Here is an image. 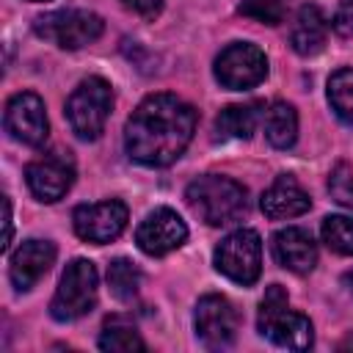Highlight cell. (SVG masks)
<instances>
[{
  "instance_id": "cell-1",
  "label": "cell",
  "mask_w": 353,
  "mask_h": 353,
  "mask_svg": "<svg viewBox=\"0 0 353 353\" xmlns=\"http://www.w3.org/2000/svg\"><path fill=\"white\" fill-rule=\"evenodd\" d=\"M196 110L174 97V94H152L146 97L124 127V149L130 160L163 168L171 165L190 143L196 132Z\"/></svg>"
},
{
  "instance_id": "cell-2",
  "label": "cell",
  "mask_w": 353,
  "mask_h": 353,
  "mask_svg": "<svg viewBox=\"0 0 353 353\" xmlns=\"http://www.w3.org/2000/svg\"><path fill=\"white\" fill-rule=\"evenodd\" d=\"M185 199H188L190 210L210 226L234 223L248 212V190L223 174L196 176L188 185Z\"/></svg>"
},
{
  "instance_id": "cell-3",
  "label": "cell",
  "mask_w": 353,
  "mask_h": 353,
  "mask_svg": "<svg viewBox=\"0 0 353 353\" xmlns=\"http://www.w3.org/2000/svg\"><path fill=\"white\" fill-rule=\"evenodd\" d=\"M256 325H259V334L270 336L279 347H287V350H306L312 347V339H314L309 317H303L301 312H290V298L279 284L268 287L259 303Z\"/></svg>"
},
{
  "instance_id": "cell-4",
  "label": "cell",
  "mask_w": 353,
  "mask_h": 353,
  "mask_svg": "<svg viewBox=\"0 0 353 353\" xmlns=\"http://www.w3.org/2000/svg\"><path fill=\"white\" fill-rule=\"evenodd\" d=\"M113 108L110 83L102 77H85L66 99V121L83 141H97Z\"/></svg>"
},
{
  "instance_id": "cell-5",
  "label": "cell",
  "mask_w": 353,
  "mask_h": 353,
  "mask_svg": "<svg viewBox=\"0 0 353 353\" xmlns=\"http://www.w3.org/2000/svg\"><path fill=\"white\" fill-rule=\"evenodd\" d=\"M33 30L36 36H41L44 41L61 50H80L102 36L105 22L99 14L85 8H61V11H47L36 17Z\"/></svg>"
},
{
  "instance_id": "cell-6",
  "label": "cell",
  "mask_w": 353,
  "mask_h": 353,
  "mask_svg": "<svg viewBox=\"0 0 353 353\" xmlns=\"http://www.w3.org/2000/svg\"><path fill=\"white\" fill-rule=\"evenodd\" d=\"M97 281L99 276L91 259H72L50 301V314L61 323L88 314L97 306Z\"/></svg>"
},
{
  "instance_id": "cell-7",
  "label": "cell",
  "mask_w": 353,
  "mask_h": 353,
  "mask_svg": "<svg viewBox=\"0 0 353 353\" xmlns=\"http://www.w3.org/2000/svg\"><path fill=\"white\" fill-rule=\"evenodd\" d=\"M215 268L229 281L251 287L262 273V240L254 229L226 234L215 248Z\"/></svg>"
},
{
  "instance_id": "cell-8",
  "label": "cell",
  "mask_w": 353,
  "mask_h": 353,
  "mask_svg": "<svg viewBox=\"0 0 353 353\" xmlns=\"http://www.w3.org/2000/svg\"><path fill=\"white\" fill-rule=\"evenodd\" d=\"M268 58L251 41H234L215 58V80L229 91H245L265 80Z\"/></svg>"
},
{
  "instance_id": "cell-9",
  "label": "cell",
  "mask_w": 353,
  "mask_h": 353,
  "mask_svg": "<svg viewBox=\"0 0 353 353\" xmlns=\"http://www.w3.org/2000/svg\"><path fill=\"white\" fill-rule=\"evenodd\" d=\"M127 218H130L127 204L119 199H105L97 204H80L72 212V223H74L77 237L85 243H97V245L116 240L124 232Z\"/></svg>"
},
{
  "instance_id": "cell-10",
  "label": "cell",
  "mask_w": 353,
  "mask_h": 353,
  "mask_svg": "<svg viewBox=\"0 0 353 353\" xmlns=\"http://www.w3.org/2000/svg\"><path fill=\"white\" fill-rule=\"evenodd\" d=\"M193 323H196V336L201 339V345H207L212 350L229 347L240 328V317H237V309L232 306V301L223 295H215V292L204 295L196 303Z\"/></svg>"
},
{
  "instance_id": "cell-11",
  "label": "cell",
  "mask_w": 353,
  "mask_h": 353,
  "mask_svg": "<svg viewBox=\"0 0 353 353\" xmlns=\"http://www.w3.org/2000/svg\"><path fill=\"white\" fill-rule=\"evenodd\" d=\"M25 182L39 201L52 204L69 193V188L74 182V160L69 157V152L41 154L33 163H28Z\"/></svg>"
},
{
  "instance_id": "cell-12",
  "label": "cell",
  "mask_w": 353,
  "mask_h": 353,
  "mask_svg": "<svg viewBox=\"0 0 353 353\" xmlns=\"http://www.w3.org/2000/svg\"><path fill=\"white\" fill-rule=\"evenodd\" d=\"M6 130L14 141L25 143V146H41L47 141L50 124H47V113H44V102L39 94L33 91H19L6 102Z\"/></svg>"
},
{
  "instance_id": "cell-13",
  "label": "cell",
  "mask_w": 353,
  "mask_h": 353,
  "mask_svg": "<svg viewBox=\"0 0 353 353\" xmlns=\"http://www.w3.org/2000/svg\"><path fill=\"white\" fill-rule=\"evenodd\" d=\"M185 240H188V226H185V221H182L174 210H168V207H160V210L149 212V215L141 221L138 232H135L138 248H141L143 254H149V256H165V254L176 251Z\"/></svg>"
},
{
  "instance_id": "cell-14",
  "label": "cell",
  "mask_w": 353,
  "mask_h": 353,
  "mask_svg": "<svg viewBox=\"0 0 353 353\" xmlns=\"http://www.w3.org/2000/svg\"><path fill=\"white\" fill-rule=\"evenodd\" d=\"M55 262V245L50 240H25L14 254H11V262H8V276H11V284L19 290V292H28L39 284V279L52 268Z\"/></svg>"
},
{
  "instance_id": "cell-15",
  "label": "cell",
  "mask_w": 353,
  "mask_h": 353,
  "mask_svg": "<svg viewBox=\"0 0 353 353\" xmlns=\"http://www.w3.org/2000/svg\"><path fill=\"white\" fill-rule=\"evenodd\" d=\"M273 256L284 270L292 273H309L317 265V245L312 240V234L306 229L298 226H287L281 232L273 234Z\"/></svg>"
},
{
  "instance_id": "cell-16",
  "label": "cell",
  "mask_w": 353,
  "mask_h": 353,
  "mask_svg": "<svg viewBox=\"0 0 353 353\" xmlns=\"http://www.w3.org/2000/svg\"><path fill=\"white\" fill-rule=\"evenodd\" d=\"M262 212L270 221H287V218H298L312 207L309 193L298 185L295 176L281 174L276 176V182L262 193Z\"/></svg>"
},
{
  "instance_id": "cell-17",
  "label": "cell",
  "mask_w": 353,
  "mask_h": 353,
  "mask_svg": "<svg viewBox=\"0 0 353 353\" xmlns=\"http://www.w3.org/2000/svg\"><path fill=\"white\" fill-rule=\"evenodd\" d=\"M328 39V19L317 6H301L295 14L292 30H290V44L298 55H317L325 47Z\"/></svg>"
},
{
  "instance_id": "cell-18",
  "label": "cell",
  "mask_w": 353,
  "mask_h": 353,
  "mask_svg": "<svg viewBox=\"0 0 353 353\" xmlns=\"http://www.w3.org/2000/svg\"><path fill=\"white\" fill-rule=\"evenodd\" d=\"M265 116V105L262 102H245V105H229L218 113L215 119V130L221 138L229 141H245L254 135L259 119Z\"/></svg>"
},
{
  "instance_id": "cell-19",
  "label": "cell",
  "mask_w": 353,
  "mask_h": 353,
  "mask_svg": "<svg viewBox=\"0 0 353 353\" xmlns=\"http://www.w3.org/2000/svg\"><path fill=\"white\" fill-rule=\"evenodd\" d=\"M262 124H265L268 143L276 149H290L298 138V113L290 102H273L265 110Z\"/></svg>"
},
{
  "instance_id": "cell-20",
  "label": "cell",
  "mask_w": 353,
  "mask_h": 353,
  "mask_svg": "<svg viewBox=\"0 0 353 353\" xmlns=\"http://www.w3.org/2000/svg\"><path fill=\"white\" fill-rule=\"evenodd\" d=\"M99 347L108 353H132V350H146L143 339L138 336L135 325L127 317H108L99 334Z\"/></svg>"
},
{
  "instance_id": "cell-21",
  "label": "cell",
  "mask_w": 353,
  "mask_h": 353,
  "mask_svg": "<svg viewBox=\"0 0 353 353\" xmlns=\"http://www.w3.org/2000/svg\"><path fill=\"white\" fill-rule=\"evenodd\" d=\"M328 102L336 119L353 127V69H336L328 77Z\"/></svg>"
},
{
  "instance_id": "cell-22",
  "label": "cell",
  "mask_w": 353,
  "mask_h": 353,
  "mask_svg": "<svg viewBox=\"0 0 353 353\" xmlns=\"http://www.w3.org/2000/svg\"><path fill=\"white\" fill-rule=\"evenodd\" d=\"M108 284L119 301H135L138 287H141V270L130 259L119 256L108 265Z\"/></svg>"
},
{
  "instance_id": "cell-23",
  "label": "cell",
  "mask_w": 353,
  "mask_h": 353,
  "mask_svg": "<svg viewBox=\"0 0 353 353\" xmlns=\"http://www.w3.org/2000/svg\"><path fill=\"white\" fill-rule=\"evenodd\" d=\"M323 243L342 256H353V218L347 215H328L323 221Z\"/></svg>"
},
{
  "instance_id": "cell-24",
  "label": "cell",
  "mask_w": 353,
  "mask_h": 353,
  "mask_svg": "<svg viewBox=\"0 0 353 353\" xmlns=\"http://www.w3.org/2000/svg\"><path fill=\"white\" fill-rule=\"evenodd\" d=\"M287 6H290V0H243L240 14L262 22V25H279V22H284Z\"/></svg>"
},
{
  "instance_id": "cell-25",
  "label": "cell",
  "mask_w": 353,
  "mask_h": 353,
  "mask_svg": "<svg viewBox=\"0 0 353 353\" xmlns=\"http://www.w3.org/2000/svg\"><path fill=\"white\" fill-rule=\"evenodd\" d=\"M328 190H331V199L336 204L353 210V165L336 163L331 176H328Z\"/></svg>"
},
{
  "instance_id": "cell-26",
  "label": "cell",
  "mask_w": 353,
  "mask_h": 353,
  "mask_svg": "<svg viewBox=\"0 0 353 353\" xmlns=\"http://www.w3.org/2000/svg\"><path fill=\"white\" fill-rule=\"evenodd\" d=\"M121 6L143 19H154L163 11V0H121Z\"/></svg>"
},
{
  "instance_id": "cell-27",
  "label": "cell",
  "mask_w": 353,
  "mask_h": 353,
  "mask_svg": "<svg viewBox=\"0 0 353 353\" xmlns=\"http://www.w3.org/2000/svg\"><path fill=\"white\" fill-rule=\"evenodd\" d=\"M334 30L339 36H353V0H345L334 14Z\"/></svg>"
},
{
  "instance_id": "cell-28",
  "label": "cell",
  "mask_w": 353,
  "mask_h": 353,
  "mask_svg": "<svg viewBox=\"0 0 353 353\" xmlns=\"http://www.w3.org/2000/svg\"><path fill=\"white\" fill-rule=\"evenodd\" d=\"M3 226H6L3 251H8V245H11V232H14V223H11V201H8V199H3Z\"/></svg>"
},
{
  "instance_id": "cell-29",
  "label": "cell",
  "mask_w": 353,
  "mask_h": 353,
  "mask_svg": "<svg viewBox=\"0 0 353 353\" xmlns=\"http://www.w3.org/2000/svg\"><path fill=\"white\" fill-rule=\"evenodd\" d=\"M342 281H345V287H347V290H350V292H353V270H347V273H345V279H342Z\"/></svg>"
},
{
  "instance_id": "cell-30",
  "label": "cell",
  "mask_w": 353,
  "mask_h": 353,
  "mask_svg": "<svg viewBox=\"0 0 353 353\" xmlns=\"http://www.w3.org/2000/svg\"><path fill=\"white\" fill-rule=\"evenodd\" d=\"M33 3H39V0H33Z\"/></svg>"
}]
</instances>
